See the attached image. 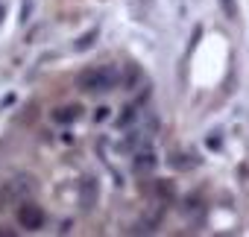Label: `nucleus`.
Instances as JSON below:
<instances>
[{
    "mask_svg": "<svg viewBox=\"0 0 249 237\" xmlns=\"http://www.w3.org/2000/svg\"><path fill=\"white\" fill-rule=\"evenodd\" d=\"M18 225L27 228V231H38V228L44 225V211H41V205L21 202V205H18Z\"/></svg>",
    "mask_w": 249,
    "mask_h": 237,
    "instance_id": "2",
    "label": "nucleus"
},
{
    "mask_svg": "<svg viewBox=\"0 0 249 237\" xmlns=\"http://www.w3.org/2000/svg\"><path fill=\"white\" fill-rule=\"evenodd\" d=\"M79 111H82L79 105H62V108L53 111V120L56 123H73L76 117H79Z\"/></svg>",
    "mask_w": 249,
    "mask_h": 237,
    "instance_id": "4",
    "label": "nucleus"
},
{
    "mask_svg": "<svg viewBox=\"0 0 249 237\" xmlns=\"http://www.w3.org/2000/svg\"><path fill=\"white\" fill-rule=\"evenodd\" d=\"M120 85V70L117 65H94L76 76V88L85 94H106Z\"/></svg>",
    "mask_w": 249,
    "mask_h": 237,
    "instance_id": "1",
    "label": "nucleus"
},
{
    "mask_svg": "<svg viewBox=\"0 0 249 237\" xmlns=\"http://www.w3.org/2000/svg\"><path fill=\"white\" fill-rule=\"evenodd\" d=\"M223 3V12L229 15V18H237V6H234V0H220Z\"/></svg>",
    "mask_w": 249,
    "mask_h": 237,
    "instance_id": "6",
    "label": "nucleus"
},
{
    "mask_svg": "<svg viewBox=\"0 0 249 237\" xmlns=\"http://www.w3.org/2000/svg\"><path fill=\"white\" fill-rule=\"evenodd\" d=\"M156 164V158L150 155V152H144V155H138V161H135V170H150Z\"/></svg>",
    "mask_w": 249,
    "mask_h": 237,
    "instance_id": "5",
    "label": "nucleus"
},
{
    "mask_svg": "<svg viewBox=\"0 0 249 237\" xmlns=\"http://www.w3.org/2000/svg\"><path fill=\"white\" fill-rule=\"evenodd\" d=\"M6 193H9V199H18V202H24V199H30L33 193H36V179L33 176H15L12 182H9V187H6Z\"/></svg>",
    "mask_w": 249,
    "mask_h": 237,
    "instance_id": "3",
    "label": "nucleus"
}]
</instances>
